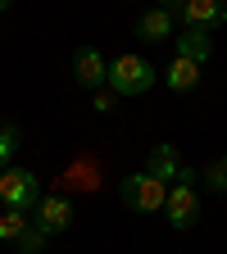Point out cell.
I'll use <instances>...</instances> for the list:
<instances>
[{
    "instance_id": "cell-1",
    "label": "cell",
    "mask_w": 227,
    "mask_h": 254,
    "mask_svg": "<svg viewBox=\"0 0 227 254\" xmlns=\"http://www.w3.org/2000/svg\"><path fill=\"white\" fill-rule=\"evenodd\" d=\"M154 82H159V68H154L146 55H118V59L109 64V91L118 95V100L146 95Z\"/></svg>"
},
{
    "instance_id": "cell-2",
    "label": "cell",
    "mask_w": 227,
    "mask_h": 254,
    "mask_svg": "<svg viewBox=\"0 0 227 254\" xmlns=\"http://www.w3.org/2000/svg\"><path fill=\"white\" fill-rule=\"evenodd\" d=\"M168 190H173L168 182H159V177H150L141 168V173H132V177L118 182V200L132 213H164L168 209Z\"/></svg>"
},
{
    "instance_id": "cell-3",
    "label": "cell",
    "mask_w": 227,
    "mask_h": 254,
    "mask_svg": "<svg viewBox=\"0 0 227 254\" xmlns=\"http://www.w3.org/2000/svg\"><path fill=\"white\" fill-rule=\"evenodd\" d=\"M196 173H182L177 182H173V190H168V209H164V218H168V227L173 232H191L200 222V190H196Z\"/></svg>"
},
{
    "instance_id": "cell-4",
    "label": "cell",
    "mask_w": 227,
    "mask_h": 254,
    "mask_svg": "<svg viewBox=\"0 0 227 254\" xmlns=\"http://www.w3.org/2000/svg\"><path fill=\"white\" fill-rule=\"evenodd\" d=\"M0 200H5V209L37 213V204L46 200L41 195V177L32 168H5V173H0Z\"/></svg>"
},
{
    "instance_id": "cell-5",
    "label": "cell",
    "mask_w": 227,
    "mask_h": 254,
    "mask_svg": "<svg viewBox=\"0 0 227 254\" xmlns=\"http://www.w3.org/2000/svg\"><path fill=\"white\" fill-rule=\"evenodd\" d=\"M73 82L82 91H91V95L109 86V64H105V55L95 46H77L73 50Z\"/></svg>"
},
{
    "instance_id": "cell-6",
    "label": "cell",
    "mask_w": 227,
    "mask_h": 254,
    "mask_svg": "<svg viewBox=\"0 0 227 254\" xmlns=\"http://www.w3.org/2000/svg\"><path fill=\"white\" fill-rule=\"evenodd\" d=\"M173 14L186 18V27H205V32H214V27L227 23V5H223V0H182Z\"/></svg>"
},
{
    "instance_id": "cell-7",
    "label": "cell",
    "mask_w": 227,
    "mask_h": 254,
    "mask_svg": "<svg viewBox=\"0 0 227 254\" xmlns=\"http://www.w3.org/2000/svg\"><path fill=\"white\" fill-rule=\"evenodd\" d=\"M37 227L46 232V236H59V232H69L73 227V204H69V195H46L41 204H37Z\"/></svg>"
},
{
    "instance_id": "cell-8",
    "label": "cell",
    "mask_w": 227,
    "mask_h": 254,
    "mask_svg": "<svg viewBox=\"0 0 227 254\" xmlns=\"http://www.w3.org/2000/svg\"><path fill=\"white\" fill-rule=\"evenodd\" d=\"M146 173H150V177H159V182H177V177L186 173L177 145H154V150L146 154Z\"/></svg>"
},
{
    "instance_id": "cell-9",
    "label": "cell",
    "mask_w": 227,
    "mask_h": 254,
    "mask_svg": "<svg viewBox=\"0 0 227 254\" xmlns=\"http://www.w3.org/2000/svg\"><path fill=\"white\" fill-rule=\"evenodd\" d=\"M173 46H177V55L182 59H191V64H209V50H214V41H209V32L205 27H186L182 37H173Z\"/></svg>"
},
{
    "instance_id": "cell-10",
    "label": "cell",
    "mask_w": 227,
    "mask_h": 254,
    "mask_svg": "<svg viewBox=\"0 0 227 254\" xmlns=\"http://www.w3.org/2000/svg\"><path fill=\"white\" fill-rule=\"evenodd\" d=\"M173 9L164 5V9H146L141 18H137V37L141 41H164V37H173Z\"/></svg>"
},
{
    "instance_id": "cell-11",
    "label": "cell",
    "mask_w": 227,
    "mask_h": 254,
    "mask_svg": "<svg viewBox=\"0 0 227 254\" xmlns=\"http://www.w3.org/2000/svg\"><path fill=\"white\" fill-rule=\"evenodd\" d=\"M164 82H168V91H177V95L196 91V86H200V64H191V59L173 55V64L164 68Z\"/></svg>"
},
{
    "instance_id": "cell-12",
    "label": "cell",
    "mask_w": 227,
    "mask_h": 254,
    "mask_svg": "<svg viewBox=\"0 0 227 254\" xmlns=\"http://www.w3.org/2000/svg\"><path fill=\"white\" fill-rule=\"evenodd\" d=\"M32 227V218L23 213V209H5L0 213V241H9V245H18V236Z\"/></svg>"
},
{
    "instance_id": "cell-13",
    "label": "cell",
    "mask_w": 227,
    "mask_h": 254,
    "mask_svg": "<svg viewBox=\"0 0 227 254\" xmlns=\"http://www.w3.org/2000/svg\"><path fill=\"white\" fill-rule=\"evenodd\" d=\"M14 150H18V127H14V123H5V127H0V173L9 168Z\"/></svg>"
},
{
    "instance_id": "cell-14",
    "label": "cell",
    "mask_w": 227,
    "mask_h": 254,
    "mask_svg": "<svg viewBox=\"0 0 227 254\" xmlns=\"http://www.w3.org/2000/svg\"><path fill=\"white\" fill-rule=\"evenodd\" d=\"M46 241H50V236L37 227V222H32V227L18 236V254H41V250H46Z\"/></svg>"
},
{
    "instance_id": "cell-15",
    "label": "cell",
    "mask_w": 227,
    "mask_h": 254,
    "mask_svg": "<svg viewBox=\"0 0 227 254\" xmlns=\"http://www.w3.org/2000/svg\"><path fill=\"white\" fill-rule=\"evenodd\" d=\"M205 186H209V190H218V195L227 190V154H223V159H214V164L205 168Z\"/></svg>"
},
{
    "instance_id": "cell-16",
    "label": "cell",
    "mask_w": 227,
    "mask_h": 254,
    "mask_svg": "<svg viewBox=\"0 0 227 254\" xmlns=\"http://www.w3.org/2000/svg\"><path fill=\"white\" fill-rule=\"evenodd\" d=\"M114 105H118V95H114L109 86H105V91H95V95H91V109H95V114H114Z\"/></svg>"
}]
</instances>
